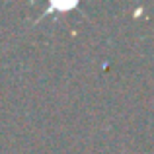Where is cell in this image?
I'll return each instance as SVG.
<instances>
[{
  "label": "cell",
  "instance_id": "obj_1",
  "mask_svg": "<svg viewBox=\"0 0 154 154\" xmlns=\"http://www.w3.org/2000/svg\"><path fill=\"white\" fill-rule=\"evenodd\" d=\"M74 8H78V2H51L49 6L45 8V12H43V14L39 16L37 20H35V23H37L41 18H45L47 14H53V10H63V12H68V10H74Z\"/></svg>",
  "mask_w": 154,
  "mask_h": 154
}]
</instances>
